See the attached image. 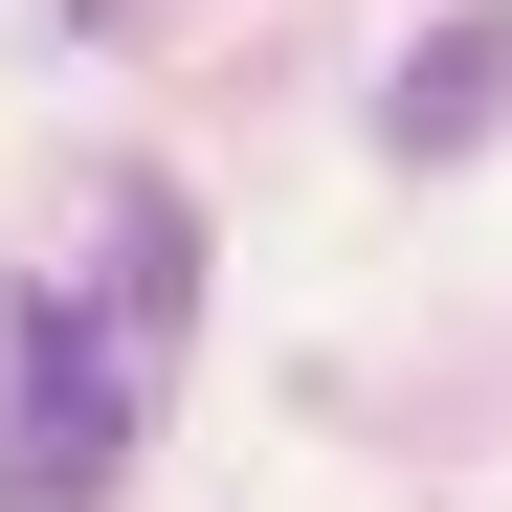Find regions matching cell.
<instances>
[{"label": "cell", "mask_w": 512, "mask_h": 512, "mask_svg": "<svg viewBox=\"0 0 512 512\" xmlns=\"http://www.w3.org/2000/svg\"><path fill=\"white\" fill-rule=\"evenodd\" d=\"M490 134H512V0H446V23L379 67V156L446 179V156H490Z\"/></svg>", "instance_id": "cell-2"}, {"label": "cell", "mask_w": 512, "mask_h": 512, "mask_svg": "<svg viewBox=\"0 0 512 512\" xmlns=\"http://www.w3.org/2000/svg\"><path fill=\"white\" fill-rule=\"evenodd\" d=\"M179 312H201V223L179 201H112V290L67 312V290H0V512H90L134 468V423L156 379H179Z\"/></svg>", "instance_id": "cell-1"}]
</instances>
